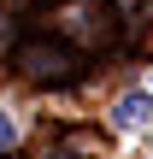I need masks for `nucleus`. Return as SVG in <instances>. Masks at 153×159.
I'll list each match as a JSON object with an SVG mask.
<instances>
[{"label": "nucleus", "instance_id": "f03ea898", "mask_svg": "<svg viewBox=\"0 0 153 159\" xmlns=\"http://www.w3.org/2000/svg\"><path fill=\"white\" fill-rule=\"evenodd\" d=\"M12 142H18V124H12V118H6V112H0V153H6V148H12Z\"/></svg>", "mask_w": 153, "mask_h": 159}, {"label": "nucleus", "instance_id": "f257e3e1", "mask_svg": "<svg viewBox=\"0 0 153 159\" xmlns=\"http://www.w3.org/2000/svg\"><path fill=\"white\" fill-rule=\"evenodd\" d=\"M147 118H153V89H130V94L112 106V124H118V130H142Z\"/></svg>", "mask_w": 153, "mask_h": 159}]
</instances>
